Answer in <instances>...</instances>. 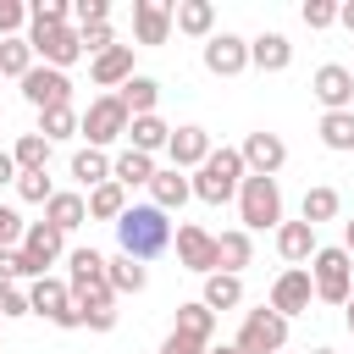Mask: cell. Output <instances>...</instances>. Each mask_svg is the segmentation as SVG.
<instances>
[{
    "label": "cell",
    "instance_id": "1",
    "mask_svg": "<svg viewBox=\"0 0 354 354\" xmlns=\"http://www.w3.org/2000/svg\"><path fill=\"white\" fill-rule=\"evenodd\" d=\"M116 243H122V254H133L138 266L155 260V254H166V249H171V221H166V210H155V205H127V210L116 216Z\"/></svg>",
    "mask_w": 354,
    "mask_h": 354
},
{
    "label": "cell",
    "instance_id": "2",
    "mask_svg": "<svg viewBox=\"0 0 354 354\" xmlns=\"http://www.w3.org/2000/svg\"><path fill=\"white\" fill-rule=\"evenodd\" d=\"M249 171H243V155L238 149H210L205 155V166L188 177V188H194V199H205V205H227V199H238V183H243Z\"/></svg>",
    "mask_w": 354,
    "mask_h": 354
},
{
    "label": "cell",
    "instance_id": "3",
    "mask_svg": "<svg viewBox=\"0 0 354 354\" xmlns=\"http://www.w3.org/2000/svg\"><path fill=\"white\" fill-rule=\"evenodd\" d=\"M304 271H310L315 299H326V304H348V293H354V260H348L343 243H337V249H315Z\"/></svg>",
    "mask_w": 354,
    "mask_h": 354
},
{
    "label": "cell",
    "instance_id": "4",
    "mask_svg": "<svg viewBox=\"0 0 354 354\" xmlns=\"http://www.w3.org/2000/svg\"><path fill=\"white\" fill-rule=\"evenodd\" d=\"M238 216H243V232L282 227V188H277V177H243L238 183Z\"/></svg>",
    "mask_w": 354,
    "mask_h": 354
},
{
    "label": "cell",
    "instance_id": "5",
    "mask_svg": "<svg viewBox=\"0 0 354 354\" xmlns=\"http://www.w3.org/2000/svg\"><path fill=\"white\" fill-rule=\"evenodd\" d=\"M127 105L116 100V94H100V100H88V111L77 116V133L88 138V149H105V144H116V138H127Z\"/></svg>",
    "mask_w": 354,
    "mask_h": 354
},
{
    "label": "cell",
    "instance_id": "6",
    "mask_svg": "<svg viewBox=\"0 0 354 354\" xmlns=\"http://www.w3.org/2000/svg\"><path fill=\"white\" fill-rule=\"evenodd\" d=\"M282 343H288V321H282L271 304L243 310V326H238V337H232L238 354H282Z\"/></svg>",
    "mask_w": 354,
    "mask_h": 354
},
{
    "label": "cell",
    "instance_id": "7",
    "mask_svg": "<svg viewBox=\"0 0 354 354\" xmlns=\"http://www.w3.org/2000/svg\"><path fill=\"white\" fill-rule=\"evenodd\" d=\"M22 39L33 44V61H39V66L66 72L72 61H83V44H77V28H72V22H66V28H28Z\"/></svg>",
    "mask_w": 354,
    "mask_h": 354
},
{
    "label": "cell",
    "instance_id": "8",
    "mask_svg": "<svg viewBox=\"0 0 354 354\" xmlns=\"http://www.w3.org/2000/svg\"><path fill=\"white\" fill-rule=\"evenodd\" d=\"M22 100L44 116V111H61V105H72V77L66 72H55V66H39L33 61V72L22 77Z\"/></svg>",
    "mask_w": 354,
    "mask_h": 354
},
{
    "label": "cell",
    "instance_id": "9",
    "mask_svg": "<svg viewBox=\"0 0 354 354\" xmlns=\"http://www.w3.org/2000/svg\"><path fill=\"white\" fill-rule=\"evenodd\" d=\"M66 254V232H55L50 221H28L22 232V260H28V277H50V266Z\"/></svg>",
    "mask_w": 354,
    "mask_h": 354
},
{
    "label": "cell",
    "instance_id": "10",
    "mask_svg": "<svg viewBox=\"0 0 354 354\" xmlns=\"http://www.w3.org/2000/svg\"><path fill=\"white\" fill-rule=\"evenodd\" d=\"M199 61H205L210 77H238V72H249V39H238V33H210L205 50H199Z\"/></svg>",
    "mask_w": 354,
    "mask_h": 354
},
{
    "label": "cell",
    "instance_id": "11",
    "mask_svg": "<svg viewBox=\"0 0 354 354\" xmlns=\"http://www.w3.org/2000/svg\"><path fill=\"white\" fill-rule=\"evenodd\" d=\"M238 155H243V171L249 177H277L282 171V160H288V144H282V133H249L243 144H238Z\"/></svg>",
    "mask_w": 354,
    "mask_h": 354
},
{
    "label": "cell",
    "instance_id": "12",
    "mask_svg": "<svg viewBox=\"0 0 354 354\" xmlns=\"http://www.w3.org/2000/svg\"><path fill=\"white\" fill-rule=\"evenodd\" d=\"M177 260H183V271H194V277L221 271V260H216V232L183 221V227H177Z\"/></svg>",
    "mask_w": 354,
    "mask_h": 354
},
{
    "label": "cell",
    "instance_id": "13",
    "mask_svg": "<svg viewBox=\"0 0 354 354\" xmlns=\"http://www.w3.org/2000/svg\"><path fill=\"white\" fill-rule=\"evenodd\" d=\"M310 299H315L310 271H304V266H288V271L271 282V299H266V304H271L282 321H293V315H304V310H310Z\"/></svg>",
    "mask_w": 354,
    "mask_h": 354
},
{
    "label": "cell",
    "instance_id": "14",
    "mask_svg": "<svg viewBox=\"0 0 354 354\" xmlns=\"http://www.w3.org/2000/svg\"><path fill=\"white\" fill-rule=\"evenodd\" d=\"M310 94H315L326 111H354V72H348V66H337V61H326V66H315Z\"/></svg>",
    "mask_w": 354,
    "mask_h": 354
},
{
    "label": "cell",
    "instance_id": "15",
    "mask_svg": "<svg viewBox=\"0 0 354 354\" xmlns=\"http://www.w3.org/2000/svg\"><path fill=\"white\" fill-rule=\"evenodd\" d=\"M210 149H216V144H210L205 127H171V138H166V155H171L177 171H199Z\"/></svg>",
    "mask_w": 354,
    "mask_h": 354
},
{
    "label": "cell",
    "instance_id": "16",
    "mask_svg": "<svg viewBox=\"0 0 354 354\" xmlns=\"http://www.w3.org/2000/svg\"><path fill=\"white\" fill-rule=\"evenodd\" d=\"M188 199H194V188H188V177H183L177 166H155V177H149V205L171 216V210H183Z\"/></svg>",
    "mask_w": 354,
    "mask_h": 354
},
{
    "label": "cell",
    "instance_id": "17",
    "mask_svg": "<svg viewBox=\"0 0 354 354\" xmlns=\"http://www.w3.org/2000/svg\"><path fill=\"white\" fill-rule=\"evenodd\" d=\"M66 310H72L66 282H55V277H33V288H28V315H44V321L55 326Z\"/></svg>",
    "mask_w": 354,
    "mask_h": 354
},
{
    "label": "cell",
    "instance_id": "18",
    "mask_svg": "<svg viewBox=\"0 0 354 354\" xmlns=\"http://www.w3.org/2000/svg\"><path fill=\"white\" fill-rule=\"evenodd\" d=\"M133 33H138V44H166L171 39V6L166 0H138L133 6Z\"/></svg>",
    "mask_w": 354,
    "mask_h": 354
},
{
    "label": "cell",
    "instance_id": "19",
    "mask_svg": "<svg viewBox=\"0 0 354 354\" xmlns=\"http://www.w3.org/2000/svg\"><path fill=\"white\" fill-rule=\"evenodd\" d=\"M88 77H94L100 88H122V83L133 77V44H111L105 55H94V61H88Z\"/></svg>",
    "mask_w": 354,
    "mask_h": 354
},
{
    "label": "cell",
    "instance_id": "20",
    "mask_svg": "<svg viewBox=\"0 0 354 354\" xmlns=\"http://www.w3.org/2000/svg\"><path fill=\"white\" fill-rule=\"evenodd\" d=\"M44 221H50L55 232H77V227L88 221V199H83V194H72V188H55V194H50V205H44Z\"/></svg>",
    "mask_w": 354,
    "mask_h": 354
},
{
    "label": "cell",
    "instance_id": "21",
    "mask_svg": "<svg viewBox=\"0 0 354 354\" xmlns=\"http://www.w3.org/2000/svg\"><path fill=\"white\" fill-rule=\"evenodd\" d=\"M315 249H321V243H315V227H310V221H282V227H277V254H282L288 266H310Z\"/></svg>",
    "mask_w": 354,
    "mask_h": 354
},
{
    "label": "cell",
    "instance_id": "22",
    "mask_svg": "<svg viewBox=\"0 0 354 354\" xmlns=\"http://www.w3.org/2000/svg\"><path fill=\"white\" fill-rule=\"evenodd\" d=\"M171 28L188 33V39H210L216 33V6L210 0H177L171 6Z\"/></svg>",
    "mask_w": 354,
    "mask_h": 354
},
{
    "label": "cell",
    "instance_id": "23",
    "mask_svg": "<svg viewBox=\"0 0 354 354\" xmlns=\"http://www.w3.org/2000/svg\"><path fill=\"white\" fill-rule=\"evenodd\" d=\"M249 66H260V72H288V66H293L288 33H260V39H249Z\"/></svg>",
    "mask_w": 354,
    "mask_h": 354
},
{
    "label": "cell",
    "instance_id": "24",
    "mask_svg": "<svg viewBox=\"0 0 354 354\" xmlns=\"http://www.w3.org/2000/svg\"><path fill=\"white\" fill-rule=\"evenodd\" d=\"M199 304H205L210 315H221V310H238V304H243V277H232V271H210V277H205V293H199Z\"/></svg>",
    "mask_w": 354,
    "mask_h": 354
},
{
    "label": "cell",
    "instance_id": "25",
    "mask_svg": "<svg viewBox=\"0 0 354 354\" xmlns=\"http://www.w3.org/2000/svg\"><path fill=\"white\" fill-rule=\"evenodd\" d=\"M116 100L127 105V116H155V105H160V83L144 77V72H133V77L116 88Z\"/></svg>",
    "mask_w": 354,
    "mask_h": 354
},
{
    "label": "cell",
    "instance_id": "26",
    "mask_svg": "<svg viewBox=\"0 0 354 354\" xmlns=\"http://www.w3.org/2000/svg\"><path fill=\"white\" fill-rule=\"evenodd\" d=\"M105 282H111V293H144L149 271H144L133 254H122V249H116V254L105 260Z\"/></svg>",
    "mask_w": 354,
    "mask_h": 354
},
{
    "label": "cell",
    "instance_id": "27",
    "mask_svg": "<svg viewBox=\"0 0 354 354\" xmlns=\"http://www.w3.org/2000/svg\"><path fill=\"white\" fill-rule=\"evenodd\" d=\"M166 138H171V127H166L160 116H133V122H127V149H138V155L166 149Z\"/></svg>",
    "mask_w": 354,
    "mask_h": 354
},
{
    "label": "cell",
    "instance_id": "28",
    "mask_svg": "<svg viewBox=\"0 0 354 354\" xmlns=\"http://www.w3.org/2000/svg\"><path fill=\"white\" fill-rule=\"evenodd\" d=\"M149 177H155V155H138V149H122L116 160H111V183H122V188H149Z\"/></svg>",
    "mask_w": 354,
    "mask_h": 354
},
{
    "label": "cell",
    "instance_id": "29",
    "mask_svg": "<svg viewBox=\"0 0 354 354\" xmlns=\"http://www.w3.org/2000/svg\"><path fill=\"white\" fill-rule=\"evenodd\" d=\"M337 188L332 183H315V188H304V199H299V221H310V227H321V221H332L337 216Z\"/></svg>",
    "mask_w": 354,
    "mask_h": 354
},
{
    "label": "cell",
    "instance_id": "30",
    "mask_svg": "<svg viewBox=\"0 0 354 354\" xmlns=\"http://www.w3.org/2000/svg\"><path fill=\"white\" fill-rule=\"evenodd\" d=\"M321 144L332 155H354V111H321Z\"/></svg>",
    "mask_w": 354,
    "mask_h": 354
},
{
    "label": "cell",
    "instance_id": "31",
    "mask_svg": "<svg viewBox=\"0 0 354 354\" xmlns=\"http://www.w3.org/2000/svg\"><path fill=\"white\" fill-rule=\"evenodd\" d=\"M50 138L44 133H22L17 144H11V160H17V171H50Z\"/></svg>",
    "mask_w": 354,
    "mask_h": 354
},
{
    "label": "cell",
    "instance_id": "32",
    "mask_svg": "<svg viewBox=\"0 0 354 354\" xmlns=\"http://www.w3.org/2000/svg\"><path fill=\"white\" fill-rule=\"evenodd\" d=\"M216 260H221V271H232V277H238V271L254 260V243H249V232H243V227L221 232V238H216Z\"/></svg>",
    "mask_w": 354,
    "mask_h": 354
},
{
    "label": "cell",
    "instance_id": "33",
    "mask_svg": "<svg viewBox=\"0 0 354 354\" xmlns=\"http://www.w3.org/2000/svg\"><path fill=\"white\" fill-rule=\"evenodd\" d=\"M171 332H183V337H194V343H205L210 348V332H216V315L194 299V304H177V326Z\"/></svg>",
    "mask_w": 354,
    "mask_h": 354
},
{
    "label": "cell",
    "instance_id": "34",
    "mask_svg": "<svg viewBox=\"0 0 354 354\" xmlns=\"http://www.w3.org/2000/svg\"><path fill=\"white\" fill-rule=\"evenodd\" d=\"M72 177H77L83 188L111 183V155H105V149H77V155H72Z\"/></svg>",
    "mask_w": 354,
    "mask_h": 354
},
{
    "label": "cell",
    "instance_id": "35",
    "mask_svg": "<svg viewBox=\"0 0 354 354\" xmlns=\"http://www.w3.org/2000/svg\"><path fill=\"white\" fill-rule=\"evenodd\" d=\"M127 210V188L122 183H100V188H88V216L94 221H116Z\"/></svg>",
    "mask_w": 354,
    "mask_h": 354
},
{
    "label": "cell",
    "instance_id": "36",
    "mask_svg": "<svg viewBox=\"0 0 354 354\" xmlns=\"http://www.w3.org/2000/svg\"><path fill=\"white\" fill-rule=\"evenodd\" d=\"M33 72V44L28 39H0V77H28Z\"/></svg>",
    "mask_w": 354,
    "mask_h": 354
},
{
    "label": "cell",
    "instance_id": "37",
    "mask_svg": "<svg viewBox=\"0 0 354 354\" xmlns=\"http://www.w3.org/2000/svg\"><path fill=\"white\" fill-rule=\"evenodd\" d=\"M66 266H72L66 288H83V282H100V277H105V254H100V249H72Z\"/></svg>",
    "mask_w": 354,
    "mask_h": 354
},
{
    "label": "cell",
    "instance_id": "38",
    "mask_svg": "<svg viewBox=\"0 0 354 354\" xmlns=\"http://www.w3.org/2000/svg\"><path fill=\"white\" fill-rule=\"evenodd\" d=\"M50 194H55L50 171H17V199L22 205H50Z\"/></svg>",
    "mask_w": 354,
    "mask_h": 354
},
{
    "label": "cell",
    "instance_id": "39",
    "mask_svg": "<svg viewBox=\"0 0 354 354\" xmlns=\"http://www.w3.org/2000/svg\"><path fill=\"white\" fill-rule=\"evenodd\" d=\"M66 17H72L66 0H33L28 6V28H66Z\"/></svg>",
    "mask_w": 354,
    "mask_h": 354
},
{
    "label": "cell",
    "instance_id": "40",
    "mask_svg": "<svg viewBox=\"0 0 354 354\" xmlns=\"http://www.w3.org/2000/svg\"><path fill=\"white\" fill-rule=\"evenodd\" d=\"M39 133H44L50 144L72 138V133H77V111H72V105H61V111H44V116H39Z\"/></svg>",
    "mask_w": 354,
    "mask_h": 354
},
{
    "label": "cell",
    "instance_id": "41",
    "mask_svg": "<svg viewBox=\"0 0 354 354\" xmlns=\"http://www.w3.org/2000/svg\"><path fill=\"white\" fill-rule=\"evenodd\" d=\"M77 44H83V55L94 61V55H105V50L116 44V33H111V22H100V28H77Z\"/></svg>",
    "mask_w": 354,
    "mask_h": 354
},
{
    "label": "cell",
    "instance_id": "42",
    "mask_svg": "<svg viewBox=\"0 0 354 354\" xmlns=\"http://www.w3.org/2000/svg\"><path fill=\"white\" fill-rule=\"evenodd\" d=\"M28 28V6L22 0H0V39H22Z\"/></svg>",
    "mask_w": 354,
    "mask_h": 354
},
{
    "label": "cell",
    "instance_id": "43",
    "mask_svg": "<svg viewBox=\"0 0 354 354\" xmlns=\"http://www.w3.org/2000/svg\"><path fill=\"white\" fill-rule=\"evenodd\" d=\"M72 22L77 28H100V22H111V6L105 0H72Z\"/></svg>",
    "mask_w": 354,
    "mask_h": 354
},
{
    "label": "cell",
    "instance_id": "44",
    "mask_svg": "<svg viewBox=\"0 0 354 354\" xmlns=\"http://www.w3.org/2000/svg\"><path fill=\"white\" fill-rule=\"evenodd\" d=\"M304 28H332L337 22V0H304Z\"/></svg>",
    "mask_w": 354,
    "mask_h": 354
},
{
    "label": "cell",
    "instance_id": "45",
    "mask_svg": "<svg viewBox=\"0 0 354 354\" xmlns=\"http://www.w3.org/2000/svg\"><path fill=\"white\" fill-rule=\"evenodd\" d=\"M22 232H28V221L11 210V205H0V249H11V243H22Z\"/></svg>",
    "mask_w": 354,
    "mask_h": 354
},
{
    "label": "cell",
    "instance_id": "46",
    "mask_svg": "<svg viewBox=\"0 0 354 354\" xmlns=\"http://www.w3.org/2000/svg\"><path fill=\"white\" fill-rule=\"evenodd\" d=\"M22 277H28L22 249H0V288H11V282H22Z\"/></svg>",
    "mask_w": 354,
    "mask_h": 354
},
{
    "label": "cell",
    "instance_id": "47",
    "mask_svg": "<svg viewBox=\"0 0 354 354\" xmlns=\"http://www.w3.org/2000/svg\"><path fill=\"white\" fill-rule=\"evenodd\" d=\"M17 315H28V293L11 282V288H0V321H17Z\"/></svg>",
    "mask_w": 354,
    "mask_h": 354
},
{
    "label": "cell",
    "instance_id": "48",
    "mask_svg": "<svg viewBox=\"0 0 354 354\" xmlns=\"http://www.w3.org/2000/svg\"><path fill=\"white\" fill-rule=\"evenodd\" d=\"M83 326H88V332H111V326H116V304H100V310H83Z\"/></svg>",
    "mask_w": 354,
    "mask_h": 354
},
{
    "label": "cell",
    "instance_id": "49",
    "mask_svg": "<svg viewBox=\"0 0 354 354\" xmlns=\"http://www.w3.org/2000/svg\"><path fill=\"white\" fill-rule=\"evenodd\" d=\"M160 354H205V343H194V337H183V332H166Z\"/></svg>",
    "mask_w": 354,
    "mask_h": 354
},
{
    "label": "cell",
    "instance_id": "50",
    "mask_svg": "<svg viewBox=\"0 0 354 354\" xmlns=\"http://www.w3.org/2000/svg\"><path fill=\"white\" fill-rule=\"evenodd\" d=\"M6 183H17V160H11V149H0V188Z\"/></svg>",
    "mask_w": 354,
    "mask_h": 354
},
{
    "label": "cell",
    "instance_id": "51",
    "mask_svg": "<svg viewBox=\"0 0 354 354\" xmlns=\"http://www.w3.org/2000/svg\"><path fill=\"white\" fill-rule=\"evenodd\" d=\"M337 22H343V28L354 33V0H343V6H337Z\"/></svg>",
    "mask_w": 354,
    "mask_h": 354
},
{
    "label": "cell",
    "instance_id": "52",
    "mask_svg": "<svg viewBox=\"0 0 354 354\" xmlns=\"http://www.w3.org/2000/svg\"><path fill=\"white\" fill-rule=\"evenodd\" d=\"M343 249H348V260H354V221H343Z\"/></svg>",
    "mask_w": 354,
    "mask_h": 354
},
{
    "label": "cell",
    "instance_id": "53",
    "mask_svg": "<svg viewBox=\"0 0 354 354\" xmlns=\"http://www.w3.org/2000/svg\"><path fill=\"white\" fill-rule=\"evenodd\" d=\"M343 321H348V332H354V293H348V304H343Z\"/></svg>",
    "mask_w": 354,
    "mask_h": 354
},
{
    "label": "cell",
    "instance_id": "54",
    "mask_svg": "<svg viewBox=\"0 0 354 354\" xmlns=\"http://www.w3.org/2000/svg\"><path fill=\"white\" fill-rule=\"evenodd\" d=\"M205 354H238V348H232V343H221V348H205Z\"/></svg>",
    "mask_w": 354,
    "mask_h": 354
},
{
    "label": "cell",
    "instance_id": "55",
    "mask_svg": "<svg viewBox=\"0 0 354 354\" xmlns=\"http://www.w3.org/2000/svg\"><path fill=\"white\" fill-rule=\"evenodd\" d=\"M310 354H337V348H310Z\"/></svg>",
    "mask_w": 354,
    "mask_h": 354
}]
</instances>
